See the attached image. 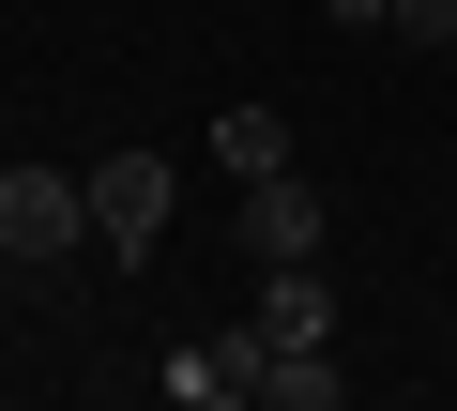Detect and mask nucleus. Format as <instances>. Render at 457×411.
Here are the masks:
<instances>
[{"label": "nucleus", "mask_w": 457, "mask_h": 411, "mask_svg": "<svg viewBox=\"0 0 457 411\" xmlns=\"http://www.w3.org/2000/svg\"><path fill=\"white\" fill-rule=\"evenodd\" d=\"M396 31L411 46H457V0H396Z\"/></svg>", "instance_id": "6"}, {"label": "nucleus", "mask_w": 457, "mask_h": 411, "mask_svg": "<svg viewBox=\"0 0 457 411\" xmlns=\"http://www.w3.org/2000/svg\"><path fill=\"white\" fill-rule=\"evenodd\" d=\"M213 168H228V183L290 168V122H275V107H213Z\"/></svg>", "instance_id": "5"}, {"label": "nucleus", "mask_w": 457, "mask_h": 411, "mask_svg": "<svg viewBox=\"0 0 457 411\" xmlns=\"http://www.w3.org/2000/svg\"><path fill=\"white\" fill-rule=\"evenodd\" d=\"M168 214H183L168 152H107V168H92V244H107V259H153V244H168Z\"/></svg>", "instance_id": "2"}, {"label": "nucleus", "mask_w": 457, "mask_h": 411, "mask_svg": "<svg viewBox=\"0 0 457 411\" xmlns=\"http://www.w3.org/2000/svg\"><path fill=\"white\" fill-rule=\"evenodd\" d=\"M320 16H336V31H396V0H320Z\"/></svg>", "instance_id": "7"}, {"label": "nucleus", "mask_w": 457, "mask_h": 411, "mask_svg": "<svg viewBox=\"0 0 457 411\" xmlns=\"http://www.w3.org/2000/svg\"><path fill=\"white\" fill-rule=\"evenodd\" d=\"M336 381H351V366H336V335H320V350H260L245 396H260V411H336Z\"/></svg>", "instance_id": "4"}, {"label": "nucleus", "mask_w": 457, "mask_h": 411, "mask_svg": "<svg viewBox=\"0 0 457 411\" xmlns=\"http://www.w3.org/2000/svg\"><path fill=\"white\" fill-rule=\"evenodd\" d=\"M92 244V168H0V259Z\"/></svg>", "instance_id": "1"}, {"label": "nucleus", "mask_w": 457, "mask_h": 411, "mask_svg": "<svg viewBox=\"0 0 457 411\" xmlns=\"http://www.w3.org/2000/svg\"><path fill=\"white\" fill-rule=\"evenodd\" d=\"M245 259H320V183L305 168H260L245 183Z\"/></svg>", "instance_id": "3"}]
</instances>
